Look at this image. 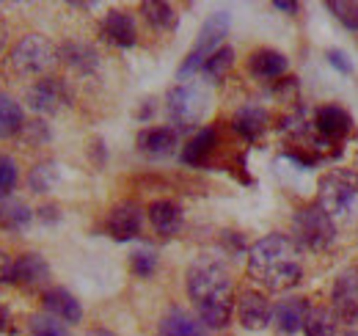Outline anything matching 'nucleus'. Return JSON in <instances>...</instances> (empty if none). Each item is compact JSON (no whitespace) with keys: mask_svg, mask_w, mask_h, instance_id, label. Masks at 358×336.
<instances>
[{"mask_svg":"<svg viewBox=\"0 0 358 336\" xmlns=\"http://www.w3.org/2000/svg\"><path fill=\"white\" fill-rule=\"evenodd\" d=\"M248 273L268 290H289L301 284L303 279V265L298 243L289 240L287 234H268L262 237L251 251H248Z\"/></svg>","mask_w":358,"mask_h":336,"instance_id":"f257e3e1","label":"nucleus"},{"mask_svg":"<svg viewBox=\"0 0 358 336\" xmlns=\"http://www.w3.org/2000/svg\"><path fill=\"white\" fill-rule=\"evenodd\" d=\"M229 14L226 11H215L204 25H201V34H199V39L193 44V50L187 52V58L179 64L177 69V78L185 83L187 78H193V72H199L201 66H204V61L218 50V44L224 42V36L229 34Z\"/></svg>","mask_w":358,"mask_h":336,"instance_id":"f03ea898","label":"nucleus"},{"mask_svg":"<svg viewBox=\"0 0 358 336\" xmlns=\"http://www.w3.org/2000/svg\"><path fill=\"white\" fill-rule=\"evenodd\" d=\"M58 58V50L42 34H28L11 47V69L22 78L45 75Z\"/></svg>","mask_w":358,"mask_h":336,"instance_id":"7ed1b4c3","label":"nucleus"},{"mask_svg":"<svg viewBox=\"0 0 358 336\" xmlns=\"http://www.w3.org/2000/svg\"><path fill=\"white\" fill-rule=\"evenodd\" d=\"M292 232L298 246L309 248V251H322L334 243L336 237V226L334 218L322 207H303L292 215Z\"/></svg>","mask_w":358,"mask_h":336,"instance_id":"20e7f679","label":"nucleus"},{"mask_svg":"<svg viewBox=\"0 0 358 336\" xmlns=\"http://www.w3.org/2000/svg\"><path fill=\"white\" fill-rule=\"evenodd\" d=\"M358 199V174L348 168H336L331 174L322 176L320 182V207L334 215H345L350 212L353 202Z\"/></svg>","mask_w":358,"mask_h":336,"instance_id":"39448f33","label":"nucleus"},{"mask_svg":"<svg viewBox=\"0 0 358 336\" xmlns=\"http://www.w3.org/2000/svg\"><path fill=\"white\" fill-rule=\"evenodd\" d=\"M166 111L179 127H190L204 119L210 111V94L196 83H182L169 91L166 97Z\"/></svg>","mask_w":358,"mask_h":336,"instance_id":"423d86ee","label":"nucleus"},{"mask_svg":"<svg viewBox=\"0 0 358 336\" xmlns=\"http://www.w3.org/2000/svg\"><path fill=\"white\" fill-rule=\"evenodd\" d=\"M229 287H231L229 270L215 259H201L187 270V293L196 303L210 298H224L229 295Z\"/></svg>","mask_w":358,"mask_h":336,"instance_id":"0eeeda50","label":"nucleus"},{"mask_svg":"<svg viewBox=\"0 0 358 336\" xmlns=\"http://www.w3.org/2000/svg\"><path fill=\"white\" fill-rule=\"evenodd\" d=\"M331 303H334V314L339 320H345L348 326L358 323V267H348L339 273L334 293H331Z\"/></svg>","mask_w":358,"mask_h":336,"instance_id":"6e6552de","label":"nucleus"},{"mask_svg":"<svg viewBox=\"0 0 358 336\" xmlns=\"http://www.w3.org/2000/svg\"><path fill=\"white\" fill-rule=\"evenodd\" d=\"M28 105L36 113H58L64 105H69V88L61 78H42L31 85Z\"/></svg>","mask_w":358,"mask_h":336,"instance_id":"1a4fd4ad","label":"nucleus"},{"mask_svg":"<svg viewBox=\"0 0 358 336\" xmlns=\"http://www.w3.org/2000/svg\"><path fill=\"white\" fill-rule=\"evenodd\" d=\"M237 320L248 331L268 328L270 320H273V309H270L268 298L259 293H243L237 300Z\"/></svg>","mask_w":358,"mask_h":336,"instance_id":"9d476101","label":"nucleus"},{"mask_svg":"<svg viewBox=\"0 0 358 336\" xmlns=\"http://www.w3.org/2000/svg\"><path fill=\"white\" fill-rule=\"evenodd\" d=\"M141 220H143L141 207L133 204V202H122V204H116V207L110 210V215H108V232H110L113 240L127 243V240L138 237Z\"/></svg>","mask_w":358,"mask_h":336,"instance_id":"9b49d317","label":"nucleus"},{"mask_svg":"<svg viewBox=\"0 0 358 336\" xmlns=\"http://www.w3.org/2000/svg\"><path fill=\"white\" fill-rule=\"evenodd\" d=\"M309 309L312 306L306 303V298H284V300H278L273 306V323H275V328L281 334H298L303 328V323H306Z\"/></svg>","mask_w":358,"mask_h":336,"instance_id":"f8f14e48","label":"nucleus"},{"mask_svg":"<svg viewBox=\"0 0 358 336\" xmlns=\"http://www.w3.org/2000/svg\"><path fill=\"white\" fill-rule=\"evenodd\" d=\"M42 303H45L47 314L58 317L61 323H80V320H83V306H80V300L69 293V290H64V287L47 290L45 298H42Z\"/></svg>","mask_w":358,"mask_h":336,"instance_id":"ddd939ff","label":"nucleus"},{"mask_svg":"<svg viewBox=\"0 0 358 336\" xmlns=\"http://www.w3.org/2000/svg\"><path fill=\"white\" fill-rule=\"evenodd\" d=\"M50 279V265L42 253L28 251L14 262V281H20L22 287H42Z\"/></svg>","mask_w":358,"mask_h":336,"instance_id":"4468645a","label":"nucleus"},{"mask_svg":"<svg viewBox=\"0 0 358 336\" xmlns=\"http://www.w3.org/2000/svg\"><path fill=\"white\" fill-rule=\"evenodd\" d=\"M58 58H61L69 69H75V72H80V75H94L96 66H99L96 50L86 42H64L58 47Z\"/></svg>","mask_w":358,"mask_h":336,"instance_id":"2eb2a0df","label":"nucleus"},{"mask_svg":"<svg viewBox=\"0 0 358 336\" xmlns=\"http://www.w3.org/2000/svg\"><path fill=\"white\" fill-rule=\"evenodd\" d=\"M135 20L127 11H108V17L102 20V36L105 42L116 44V47H133L135 44Z\"/></svg>","mask_w":358,"mask_h":336,"instance_id":"dca6fc26","label":"nucleus"},{"mask_svg":"<svg viewBox=\"0 0 358 336\" xmlns=\"http://www.w3.org/2000/svg\"><path fill=\"white\" fill-rule=\"evenodd\" d=\"M287 66H289L287 55L278 52V50H270V47L257 50V52L248 58L251 75H254V78H262V80H275V78H281V75L287 72Z\"/></svg>","mask_w":358,"mask_h":336,"instance_id":"f3484780","label":"nucleus"},{"mask_svg":"<svg viewBox=\"0 0 358 336\" xmlns=\"http://www.w3.org/2000/svg\"><path fill=\"white\" fill-rule=\"evenodd\" d=\"M350 125H353L350 113H348L345 108H339V105H325V108L317 111V130H320L322 138H328V141H336V138L348 135V132H350Z\"/></svg>","mask_w":358,"mask_h":336,"instance_id":"a211bd4d","label":"nucleus"},{"mask_svg":"<svg viewBox=\"0 0 358 336\" xmlns=\"http://www.w3.org/2000/svg\"><path fill=\"white\" fill-rule=\"evenodd\" d=\"M160 334L163 336H207V328L201 326V320L190 317L185 309H169L163 323H160Z\"/></svg>","mask_w":358,"mask_h":336,"instance_id":"6ab92c4d","label":"nucleus"},{"mask_svg":"<svg viewBox=\"0 0 358 336\" xmlns=\"http://www.w3.org/2000/svg\"><path fill=\"white\" fill-rule=\"evenodd\" d=\"M231 127H234L243 138L257 141V138L265 132V127H268V111L259 108V105H245V108H240V111L234 113Z\"/></svg>","mask_w":358,"mask_h":336,"instance_id":"aec40b11","label":"nucleus"},{"mask_svg":"<svg viewBox=\"0 0 358 336\" xmlns=\"http://www.w3.org/2000/svg\"><path fill=\"white\" fill-rule=\"evenodd\" d=\"M149 223L155 226V232H160L163 237H171L182 229V210L174 202H155L149 207Z\"/></svg>","mask_w":358,"mask_h":336,"instance_id":"412c9836","label":"nucleus"},{"mask_svg":"<svg viewBox=\"0 0 358 336\" xmlns=\"http://www.w3.org/2000/svg\"><path fill=\"white\" fill-rule=\"evenodd\" d=\"M174 146H177V132L171 127H152V130H143L138 135V149L152 155V158L169 155Z\"/></svg>","mask_w":358,"mask_h":336,"instance_id":"4be33fe9","label":"nucleus"},{"mask_svg":"<svg viewBox=\"0 0 358 336\" xmlns=\"http://www.w3.org/2000/svg\"><path fill=\"white\" fill-rule=\"evenodd\" d=\"M196 309H199V320H201V326H204V328H213V331L226 328L229 320H231V300H229V295L201 300V303H196Z\"/></svg>","mask_w":358,"mask_h":336,"instance_id":"5701e85b","label":"nucleus"},{"mask_svg":"<svg viewBox=\"0 0 358 336\" xmlns=\"http://www.w3.org/2000/svg\"><path fill=\"white\" fill-rule=\"evenodd\" d=\"M213 146H215V130H199L187 144H185V149H182V163L185 166H201L204 160H207V155L213 152Z\"/></svg>","mask_w":358,"mask_h":336,"instance_id":"b1692460","label":"nucleus"},{"mask_svg":"<svg viewBox=\"0 0 358 336\" xmlns=\"http://www.w3.org/2000/svg\"><path fill=\"white\" fill-rule=\"evenodd\" d=\"M34 220V212L20 199H0V226L8 232H20Z\"/></svg>","mask_w":358,"mask_h":336,"instance_id":"393cba45","label":"nucleus"},{"mask_svg":"<svg viewBox=\"0 0 358 336\" xmlns=\"http://www.w3.org/2000/svg\"><path fill=\"white\" fill-rule=\"evenodd\" d=\"M22 127H25V116H22L20 102L8 94H0V138L20 135Z\"/></svg>","mask_w":358,"mask_h":336,"instance_id":"a878e982","label":"nucleus"},{"mask_svg":"<svg viewBox=\"0 0 358 336\" xmlns=\"http://www.w3.org/2000/svg\"><path fill=\"white\" fill-rule=\"evenodd\" d=\"M141 14H143V20H146L152 28H157V31L174 28V22H177L174 6H171V3H163V0H146V3H141Z\"/></svg>","mask_w":358,"mask_h":336,"instance_id":"bb28decb","label":"nucleus"},{"mask_svg":"<svg viewBox=\"0 0 358 336\" xmlns=\"http://www.w3.org/2000/svg\"><path fill=\"white\" fill-rule=\"evenodd\" d=\"M306 336H336V314L325 306H312L303 323Z\"/></svg>","mask_w":358,"mask_h":336,"instance_id":"cd10ccee","label":"nucleus"},{"mask_svg":"<svg viewBox=\"0 0 358 336\" xmlns=\"http://www.w3.org/2000/svg\"><path fill=\"white\" fill-rule=\"evenodd\" d=\"M58 179H61V166H58L55 160H45V163L31 168V174H28V188H31L34 193H47V190H52V188L58 185Z\"/></svg>","mask_w":358,"mask_h":336,"instance_id":"c85d7f7f","label":"nucleus"},{"mask_svg":"<svg viewBox=\"0 0 358 336\" xmlns=\"http://www.w3.org/2000/svg\"><path fill=\"white\" fill-rule=\"evenodd\" d=\"M234 66V50L231 47H218L207 61H204V75H210L213 80H221L226 72Z\"/></svg>","mask_w":358,"mask_h":336,"instance_id":"c756f323","label":"nucleus"},{"mask_svg":"<svg viewBox=\"0 0 358 336\" xmlns=\"http://www.w3.org/2000/svg\"><path fill=\"white\" fill-rule=\"evenodd\" d=\"M28 328H31L34 336H72L69 328L58 317H52V314H34L31 323H28Z\"/></svg>","mask_w":358,"mask_h":336,"instance_id":"7c9ffc66","label":"nucleus"},{"mask_svg":"<svg viewBox=\"0 0 358 336\" xmlns=\"http://www.w3.org/2000/svg\"><path fill=\"white\" fill-rule=\"evenodd\" d=\"M130 267H133L135 276H141V279L152 276L155 267H157V253H155V248H138V251H133Z\"/></svg>","mask_w":358,"mask_h":336,"instance_id":"2f4dec72","label":"nucleus"},{"mask_svg":"<svg viewBox=\"0 0 358 336\" xmlns=\"http://www.w3.org/2000/svg\"><path fill=\"white\" fill-rule=\"evenodd\" d=\"M325 6L331 8V14H334L345 28L358 31V6L356 3H339V0H331V3H325Z\"/></svg>","mask_w":358,"mask_h":336,"instance_id":"473e14b6","label":"nucleus"},{"mask_svg":"<svg viewBox=\"0 0 358 336\" xmlns=\"http://www.w3.org/2000/svg\"><path fill=\"white\" fill-rule=\"evenodd\" d=\"M22 141L31 144V146L47 144V141H50V127H47V122H42V119L25 122V127H22Z\"/></svg>","mask_w":358,"mask_h":336,"instance_id":"72a5a7b5","label":"nucleus"},{"mask_svg":"<svg viewBox=\"0 0 358 336\" xmlns=\"http://www.w3.org/2000/svg\"><path fill=\"white\" fill-rule=\"evenodd\" d=\"M17 185V163L11 158H0V199H8V190Z\"/></svg>","mask_w":358,"mask_h":336,"instance_id":"f704fd0d","label":"nucleus"},{"mask_svg":"<svg viewBox=\"0 0 358 336\" xmlns=\"http://www.w3.org/2000/svg\"><path fill=\"white\" fill-rule=\"evenodd\" d=\"M328 64H331L334 69H339L342 75H350V72H353V61H350L342 50H328Z\"/></svg>","mask_w":358,"mask_h":336,"instance_id":"c9c22d12","label":"nucleus"},{"mask_svg":"<svg viewBox=\"0 0 358 336\" xmlns=\"http://www.w3.org/2000/svg\"><path fill=\"white\" fill-rule=\"evenodd\" d=\"M0 281H14V262L0 251Z\"/></svg>","mask_w":358,"mask_h":336,"instance_id":"e433bc0d","label":"nucleus"},{"mask_svg":"<svg viewBox=\"0 0 358 336\" xmlns=\"http://www.w3.org/2000/svg\"><path fill=\"white\" fill-rule=\"evenodd\" d=\"M39 218H42V223H55L61 218V212H58V207L45 204V207H39Z\"/></svg>","mask_w":358,"mask_h":336,"instance_id":"4c0bfd02","label":"nucleus"},{"mask_svg":"<svg viewBox=\"0 0 358 336\" xmlns=\"http://www.w3.org/2000/svg\"><path fill=\"white\" fill-rule=\"evenodd\" d=\"M0 331H11V314L3 303H0Z\"/></svg>","mask_w":358,"mask_h":336,"instance_id":"58836bf2","label":"nucleus"},{"mask_svg":"<svg viewBox=\"0 0 358 336\" xmlns=\"http://www.w3.org/2000/svg\"><path fill=\"white\" fill-rule=\"evenodd\" d=\"M273 6L281 8V11H287V14H295L298 11V3H292V0H275Z\"/></svg>","mask_w":358,"mask_h":336,"instance_id":"ea45409f","label":"nucleus"},{"mask_svg":"<svg viewBox=\"0 0 358 336\" xmlns=\"http://www.w3.org/2000/svg\"><path fill=\"white\" fill-rule=\"evenodd\" d=\"M86 336H116L113 331H108V328H91Z\"/></svg>","mask_w":358,"mask_h":336,"instance_id":"a19ab883","label":"nucleus"},{"mask_svg":"<svg viewBox=\"0 0 358 336\" xmlns=\"http://www.w3.org/2000/svg\"><path fill=\"white\" fill-rule=\"evenodd\" d=\"M0 50H3V25H0Z\"/></svg>","mask_w":358,"mask_h":336,"instance_id":"79ce46f5","label":"nucleus"},{"mask_svg":"<svg viewBox=\"0 0 358 336\" xmlns=\"http://www.w3.org/2000/svg\"><path fill=\"white\" fill-rule=\"evenodd\" d=\"M345 336H358V331H348Z\"/></svg>","mask_w":358,"mask_h":336,"instance_id":"37998d69","label":"nucleus"}]
</instances>
